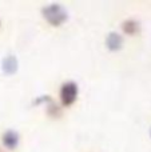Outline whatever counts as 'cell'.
Listing matches in <instances>:
<instances>
[{"label":"cell","instance_id":"1","mask_svg":"<svg viewBox=\"0 0 151 152\" xmlns=\"http://www.w3.org/2000/svg\"><path fill=\"white\" fill-rule=\"evenodd\" d=\"M42 15L51 26H60L67 20V12L60 4H50L42 10Z\"/></svg>","mask_w":151,"mask_h":152},{"label":"cell","instance_id":"2","mask_svg":"<svg viewBox=\"0 0 151 152\" xmlns=\"http://www.w3.org/2000/svg\"><path fill=\"white\" fill-rule=\"evenodd\" d=\"M60 103L63 107H70L75 103L78 97V86L75 81L72 80H68L66 83L62 84L60 87Z\"/></svg>","mask_w":151,"mask_h":152},{"label":"cell","instance_id":"3","mask_svg":"<svg viewBox=\"0 0 151 152\" xmlns=\"http://www.w3.org/2000/svg\"><path fill=\"white\" fill-rule=\"evenodd\" d=\"M1 142L5 148L8 150H15L19 144V134L13 129H7L1 136Z\"/></svg>","mask_w":151,"mask_h":152},{"label":"cell","instance_id":"4","mask_svg":"<svg viewBox=\"0 0 151 152\" xmlns=\"http://www.w3.org/2000/svg\"><path fill=\"white\" fill-rule=\"evenodd\" d=\"M106 45L111 51L120 50L123 45V37L119 34H117V32H111V34H108V36L106 39Z\"/></svg>","mask_w":151,"mask_h":152},{"label":"cell","instance_id":"5","mask_svg":"<svg viewBox=\"0 0 151 152\" xmlns=\"http://www.w3.org/2000/svg\"><path fill=\"white\" fill-rule=\"evenodd\" d=\"M1 68L4 71V74L12 75L18 69V60L13 55H8L7 58H4V60L1 61Z\"/></svg>","mask_w":151,"mask_h":152},{"label":"cell","instance_id":"6","mask_svg":"<svg viewBox=\"0 0 151 152\" xmlns=\"http://www.w3.org/2000/svg\"><path fill=\"white\" fill-rule=\"evenodd\" d=\"M141 29V26L139 23L135 20V19H127L122 23V31L127 35H135L139 32Z\"/></svg>","mask_w":151,"mask_h":152},{"label":"cell","instance_id":"7","mask_svg":"<svg viewBox=\"0 0 151 152\" xmlns=\"http://www.w3.org/2000/svg\"><path fill=\"white\" fill-rule=\"evenodd\" d=\"M47 113L51 118H59L62 115V107L56 104L54 100H51L50 103H47Z\"/></svg>","mask_w":151,"mask_h":152}]
</instances>
